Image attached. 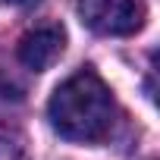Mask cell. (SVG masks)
Wrapping results in <instances>:
<instances>
[{"label": "cell", "instance_id": "obj_1", "mask_svg": "<svg viewBox=\"0 0 160 160\" xmlns=\"http://www.w3.org/2000/svg\"><path fill=\"white\" fill-rule=\"evenodd\" d=\"M47 116L50 126L60 132V138L78 144H98L113 132L116 101L94 69H82L53 91Z\"/></svg>", "mask_w": 160, "mask_h": 160}, {"label": "cell", "instance_id": "obj_2", "mask_svg": "<svg viewBox=\"0 0 160 160\" xmlns=\"http://www.w3.org/2000/svg\"><path fill=\"white\" fill-rule=\"evenodd\" d=\"M78 16L98 35L126 38L144 25L148 7L144 0H78Z\"/></svg>", "mask_w": 160, "mask_h": 160}, {"label": "cell", "instance_id": "obj_3", "mask_svg": "<svg viewBox=\"0 0 160 160\" xmlns=\"http://www.w3.org/2000/svg\"><path fill=\"white\" fill-rule=\"evenodd\" d=\"M63 47H66V32H63V25H38V28H32V32L22 35L16 53H19V60H22L28 69L41 72V69H47V66H53V63L60 60Z\"/></svg>", "mask_w": 160, "mask_h": 160}, {"label": "cell", "instance_id": "obj_4", "mask_svg": "<svg viewBox=\"0 0 160 160\" xmlns=\"http://www.w3.org/2000/svg\"><path fill=\"white\" fill-rule=\"evenodd\" d=\"M0 160H22V151L13 141H7L3 135H0Z\"/></svg>", "mask_w": 160, "mask_h": 160}, {"label": "cell", "instance_id": "obj_5", "mask_svg": "<svg viewBox=\"0 0 160 160\" xmlns=\"http://www.w3.org/2000/svg\"><path fill=\"white\" fill-rule=\"evenodd\" d=\"M3 3H10V7H19V10H28V7H38L41 0H3Z\"/></svg>", "mask_w": 160, "mask_h": 160}]
</instances>
